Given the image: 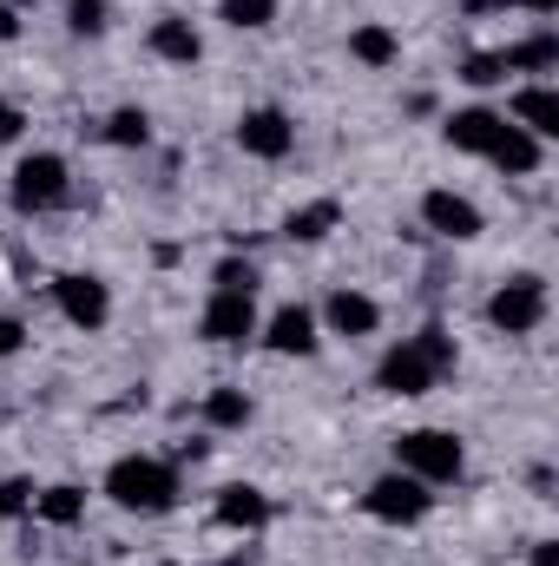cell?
I'll return each instance as SVG.
<instances>
[{"instance_id":"cell-9","label":"cell","mask_w":559,"mask_h":566,"mask_svg":"<svg viewBox=\"0 0 559 566\" xmlns=\"http://www.w3.org/2000/svg\"><path fill=\"white\" fill-rule=\"evenodd\" d=\"M198 336L218 343V349L251 343V336H257V296H224V290H211V303H204V316H198Z\"/></svg>"},{"instance_id":"cell-1","label":"cell","mask_w":559,"mask_h":566,"mask_svg":"<svg viewBox=\"0 0 559 566\" xmlns=\"http://www.w3.org/2000/svg\"><path fill=\"white\" fill-rule=\"evenodd\" d=\"M106 501L126 514H171L178 507V468L158 454H119L106 468Z\"/></svg>"},{"instance_id":"cell-16","label":"cell","mask_w":559,"mask_h":566,"mask_svg":"<svg viewBox=\"0 0 559 566\" xmlns=\"http://www.w3.org/2000/svg\"><path fill=\"white\" fill-rule=\"evenodd\" d=\"M151 53L171 60V66H198L204 60V33L184 13H165V20H151Z\"/></svg>"},{"instance_id":"cell-29","label":"cell","mask_w":559,"mask_h":566,"mask_svg":"<svg viewBox=\"0 0 559 566\" xmlns=\"http://www.w3.org/2000/svg\"><path fill=\"white\" fill-rule=\"evenodd\" d=\"M0 514H7V521H13V514H33V481L7 474V481H0Z\"/></svg>"},{"instance_id":"cell-32","label":"cell","mask_w":559,"mask_h":566,"mask_svg":"<svg viewBox=\"0 0 559 566\" xmlns=\"http://www.w3.org/2000/svg\"><path fill=\"white\" fill-rule=\"evenodd\" d=\"M7 40H20V13H13V0H0V46Z\"/></svg>"},{"instance_id":"cell-3","label":"cell","mask_w":559,"mask_h":566,"mask_svg":"<svg viewBox=\"0 0 559 566\" xmlns=\"http://www.w3.org/2000/svg\"><path fill=\"white\" fill-rule=\"evenodd\" d=\"M395 468L415 474V481H428V488H441V481H461L467 448H461L454 428H409V434L395 441Z\"/></svg>"},{"instance_id":"cell-15","label":"cell","mask_w":559,"mask_h":566,"mask_svg":"<svg viewBox=\"0 0 559 566\" xmlns=\"http://www.w3.org/2000/svg\"><path fill=\"white\" fill-rule=\"evenodd\" d=\"M507 119H514L520 133H534L540 145L559 139V93H553V86H520V93H514V106H507Z\"/></svg>"},{"instance_id":"cell-14","label":"cell","mask_w":559,"mask_h":566,"mask_svg":"<svg viewBox=\"0 0 559 566\" xmlns=\"http://www.w3.org/2000/svg\"><path fill=\"white\" fill-rule=\"evenodd\" d=\"M218 527H231V534L271 527V494H264V488H244V481L218 488Z\"/></svg>"},{"instance_id":"cell-20","label":"cell","mask_w":559,"mask_h":566,"mask_svg":"<svg viewBox=\"0 0 559 566\" xmlns=\"http://www.w3.org/2000/svg\"><path fill=\"white\" fill-rule=\"evenodd\" d=\"M33 514H40L46 527H80V521H86V494L66 488V481H60V488H33Z\"/></svg>"},{"instance_id":"cell-23","label":"cell","mask_w":559,"mask_h":566,"mask_svg":"<svg viewBox=\"0 0 559 566\" xmlns=\"http://www.w3.org/2000/svg\"><path fill=\"white\" fill-rule=\"evenodd\" d=\"M204 422H211V428H244V422H251V396H244V389H231V382H224V389H211V396H204Z\"/></svg>"},{"instance_id":"cell-21","label":"cell","mask_w":559,"mask_h":566,"mask_svg":"<svg viewBox=\"0 0 559 566\" xmlns=\"http://www.w3.org/2000/svg\"><path fill=\"white\" fill-rule=\"evenodd\" d=\"M500 60H507V73H553V66H559V33H553V27H540L534 40L507 46Z\"/></svg>"},{"instance_id":"cell-24","label":"cell","mask_w":559,"mask_h":566,"mask_svg":"<svg viewBox=\"0 0 559 566\" xmlns=\"http://www.w3.org/2000/svg\"><path fill=\"white\" fill-rule=\"evenodd\" d=\"M257 283H264V271L251 258H218V271H211V290H224V296H257Z\"/></svg>"},{"instance_id":"cell-12","label":"cell","mask_w":559,"mask_h":566,"mask_svg":"<svg viewBox=\"0 0 559 566\" xmlns=\"http://www.w3.org/2000/svg\"><path fill=\"white\" fill-rule=\"evenodd\" d=\"M323 323H329V336H349V343H356V336H376V329H382V303H376L369 290H349V283H342V290H329Z\"/></svg>"},{"instance_id":"cell-13","label":"cell","mask_w":559,"mask_h":566,"mask_svg":"<svg viewBox=\"0 0 559 566\" xmlns=\"http://www.w3.org/2000/svg\"><path fill=\"white\" fill-rule=\"evenodd\" d=\"M500 133H507V113H494V106H467V113H447V126H441V139L454 145V151H474V158H487Z\"/></svg>"},{"instance_id":"cell-25","label":"cell","mask_w":559,"mask_h":566,"mask_svg":"<svg viewBox=\"0 0 559 566\" xmlns=\"http://www.w3.org/2000/svg\"><path fill=\"white\" fill-rule=\"evenodd\" d=\"M218 13H224L238 33H257V27L277 20V0H218Z\"/></svg>"},{"instance_id":"cell-7","label":"cell","mask_w":559,"mask_h":566,"mask_svg":"<svg viewBox=\"0 0 559 566\" xmlns=\"http://www.w3.org/2000/svg\"><path fill=\"white\" fill-rule=\"evenodd\" d=\"M53 303H60V316L73 329H106L113 323V290L99 277H86V271H66V277L53 283Z\"/></svg>"},{"instance_id":"cell-11","label":"cell","mask_w":559,"mask_h":566,"mask_svg":"<svg viewBox=\"0 0 559 566\" xmlns=\"http://www.w3.org/2000/svg\"><path fill=\"white\" fill-rule=\"evenodd\" d=\"M257 336H264V349H271V356H316V349H323L316 310H303V303H283L271 323H257Z\"/></svg>"},{"instance_id":"cell-10","label":"cell","mask_w":559,"mask_h":566,"mask_svg":"<svg viewBox=\"0 0 559 566\" xmlns=\"http://www.w3.org/2000/svg\"><path fill=\"white\" fill-rule=\"evenodd\" d=\"M434 382H441V369L415 349V336H409V343H395V349L376 363V389H382V396H428Z\"/></svg>"},{"instance_id":"cell-6","label":"cell","mask_w":559,"mask_h":566,"mask_svg":"<svg viewBox=\"0 0 559 566\" xmlns=\"http://www.w3.org/2000/svg\"><path fill=\"white\" fill-rule=\"evenodd\" d=\"M421 224L434 231V238H447V244H474L481 231H487V218H481V205L467 198V191H428L421 198Z\"/></svg>"},{"instance_id":"cell-26","label":"cell","mask_w":559,"mask_h":566,"mask_svg":"<svg viewBox=\"0 0 559 566\" xmlns=\"http://www.w3.org/2000/svg\"><path fill=\"white\" fill-rule=\"evenodd\" d=\"M66 27L73 33H106L113 27V7L106 0H66Z\"/></svg>"},{"instance_id":"cell-28","label":"cell","mask_w":559,"mask_h":566,"mask_svg":"<svg viewBox=\"0 0 559 566\" xmlns=\"http://www.w3.org/2000/svg\"><path fill=\"white\" fill-rule=\"evenodd\" d=\"M461 80H467V86H500V80H507V60H500V53H474V60L461 66Z\"/></svg>"},{"instance_id":"cell-8","label":"cell","mask_w":559,"mask_h":566,"mask_svg":"<svg viewBox=\"0 0 559 566\" xmlns=\"http://www.w3.org/2000/svg\"><path fill=\"white\" fill-rule=\"evenodd\" d=\"M238 145L251 151V158H264V165H277L296 151V119L283 113V106H251L244 119H238Z\"/></svg>"},{"instance_id":"cell-33","label":"cell","mask_w":559,"mask_h":566,"mask_svg":"<svg viewBox=\"0 0 559 566\" xmlns=\"http://www.w3.org/2000/svg\"><path fill=\"white\" fill-rule=\"evenodd\" d=\"M527 566H559V541H534V554H527Z\"/></svg>"},{"instance_id":"cell-4","label":"cell","mask_w":559,"mask_h":566,"mask_svg":"<svg viewBox=\"0 0 559 566\" xmlns=\"http://www.w3.org/2000/svg\"><path fill=\"white\" fill-rule=\"evenodd\" d=\"M547 277H534V271H520V277H507L494 296H487V323L500 329V336H534L540 323H547Z\"/></svg>"},{"instance_id":"cell-5","label":"cell","mask_w":559,"mask_h":566,"mask_svg":"<svg viewBox=\"0 0 559 566\" xmlns=\"http://www.w3.org/2000/svg\"><path fill=\"white\" fill-rule=\"evenodd\" d=\"M362 507H369V514H376L382 527H415V521H428L434 494H428V481L402 474V468H389V474H376V481H369Z\"/></svg>"},{"instance_id":"cell-27","label":"cell","mask_w":559,"mask_h":566,"mask_svg":"<svg viewBox=\"0 0 559 566\" xmlns=\"http://www.w3.org/2000/svg\"><path fill=\"white\" fill-rule=\"evenodd\" d=\"M415 349L428 356V363H434V369H454V336H447L441 323H428V329H421V336H415Z\"/></svg>"},{"instance_id":"cell-19","label":"cell","mask_w":559,"mask_h":566,"mask_svg":"<svg viewBox=\"0 0 559 566\" xmlns=\"http://www.w3.org/2000/svg\"><path fill=\"white\" fill-rule=\"evenodd\" d=\"M336 224H342V205H336V198H316V205H303V211L283 218V238H289V244H323Z\"/></svg>"},{"instance_id":"cell-34","label":"cell","mask_w":559,"mask_h":566,"mask_svg":"<svg viewBox=\"0 0 559 566\" xmlns=\"http://www.w3.org/2000/svg\"><path fill=\"white\" fill-rule=\"evenodd\" d=\"M520 7H527L534 20H553V13H559V0H520Z\"/></svg>"},{"instance_id":"cell-30","label":"cell","mask_w":559,"mask_h":566,"mask_svg":"<svg viewBox=\"0 0 559 566\" xmlns=\"http://www.w3.org/2000/svg\"><path fill=\"white\" fill-rule=\"evenodd\" d=\"M27 349V323L20 316H0V356H20Z\"/></svg>"},{"instance_id":"cell-17","label":"cell","mask_w":559,"mask_h":566,"mask_svg":"<svg viewBox=\"0 0 559 566\" xmlns=\"http://www.w3.org/2000/svg\"><path fill=\"white\" fill-rule=\"evenodd\" d=\"M349 60H356V66H369V73L395 66V60H402V40H395V27H382V20H362V27L349 33Z\"/></svg>"},{"instance_id":"cell-18","label":"cell","mask_w":559,"mask_h":566,"mask_svg":"<svg viewBox=\"0 0 559 566\" xmlns=\"http://www.w3.org/2000/svg\"><path fill=\"white\" fill-rule=\"evenodd\" d=\"M487 158H494V165H500V171H507V178H534V171H540V158H547V151H540V139H534V133H520V126H514V119H507V133H500V139H494V151H487Z\"/></svg>"},{"instance_id":"cell-22","label":"cell","mask_w":559,"mask_h":566,"mask_svg":"<svg viewBox=\"0 0 559 566\" xmlns=\"http://www.w3.org/2000/svg\"><path fill=\"white\" fill-rule=\"evenodd\" d=\"M106 145H119V151L151 145V113H145V106H119V113L106 119Z\"/></svg>"},{"instance_id":"cell-2","label":"cell","mask_w":559,"mask_h":566,"mask_svg":"<svg viewBox=\"0 0 559 566\" xmlns=\"http://www.w3.org/2000/svg\"><path fill=\"white\" fill-rule=\"evenodd\" d=\"M13 205L27 211V218H46V211H66L73 205V165L60 158V151H27L20 165H13Z\"/></svg>"},{"instance_id":"cell-31","label":"cell","mask_w":559,"mask_h":566,"mask_svg":"<svg viewBox=\"0 0 559 566\" xmlns=\"http://www.w3.org/2000/svg\"><path fill=\"white\" fill-rule=\"evenodd\" d=\"M20 126H27V113H20V106H13V99L0 93V145H13V139H20Z\"/></svg>"}]
</instances>
